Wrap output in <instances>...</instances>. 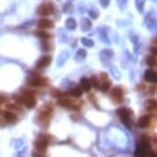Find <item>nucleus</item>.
<instances>
[{"label":"nucleus","mask_w":157,"mask_h":157,"mask_svg":"<svg viewBox=\"0 0 157 157\" xmlns=\"http://www.w3.org/2000/svg\"><path fill=\"white\" fill-rule=\"evenodd\" d=\"M51 141V136H48V135H39V139H37L35 141V147H36V150L39 151V152H46L47 150V145L48 142Z\"/></svg>","instance_id":"obj_2"},{"label":"nucleus","mask_w":157,"mask_h":157,"mask_svg":"<svg viewBox=\"0 0 157 157\" xmlns=\"http://www.w3.org/2000/svg\"><path fill=\"white\" fill-rule=\"evenodd\" d=\"M99 80H102V82H105V80H108V74L106 73H102L100 74V77L98 78Z\"/></svg>","instance_id":"obj_29"},{"label":"nucleus","mask_w":157,"mask_h":157,"mask_svg":"<svg viewBox=\"0 0 157 157\" xmlns=\"http://www.w3.org/2000/svg\"><path fill=\"white\" fill-rule=\"evenodd\" d=\"M145 106H146L147 110H155L157 108V103L155 99H148L146 103H145Z\"/></svg>","instance_id":"obj_18"},{"label":"nucleus","mask_w":157,"mask_h":157,"mask_svg":"<svg viewBox=\"0 0 157 157\" xmlns=\"http://www.w3.org/2000/svg\"><path fill=\"white\" fill-rule=\"evenodd\" d=\"M85 56H87V52H85V50H79V51L77 52L76 58H77V59H83Z\"/></svg>","instance_id":"obj_25"},{"label":"nucleus","mask_w":157,"mask_h":157,"mask_svg":"<svg viewBox=\"0 0 157 157\" xmlns=\"http://www.w3.org/2000/svg\"><path fill=\"white\" fill-rule=\"evenodd\" d=\"M7 96L5 94H0V104H4V103H6L7 102Z\"/></svg>","instance_id":"obj_28"},{"label":"nucleus","mask_w":157,"mask_h":157,"mask_svg":"<svg viewBox=\"0 0 157 157\" xmlns=\"http://www.w3.org/2000/svg\"><path fill=\"white\" fill-rule=\"evenodd\" d=\"M145 80L150 82V83H156L157 82V73L154 69H147L145 72Z\"/></svg>","instance_id":"obj_11"},{"label":"nucleus","mask_w":157,"mask_h":157,"mask_svg":"<svg viewBox=\"0 0 157 157\" xmlns=\"http://www.w3.org/2000/svg\"><path fill=\"white\" fill-rule=\"evenodd\" d=\"M148 152H150V144H148L146 136H142L140 142H137V146L135 150V156L136 157H147Z\"/></svg>","instance_id":"obj_1"},{"label":"nucleus","mask_w":157,"mask_h":157,"mask_svg":"<svg viewBox=\"0 0 157 157\" xmlns=\"http://www.w3.org/2000/svg\"><path fill=\"white\" fill-rule=\"evenodd\" d=\"M150 121H151V116L150 115H142L140 119H139V126L141 129H145L150 125Z\"/></svg>","instance_id":"obj_13"},{"label":"nucleus","mask_w":157,"mask_h":157,"mask_svg":"<svg viewBox=\"0 0 157 157\" xmlns=\"http://www.w3.org/2000/svg\"><path fill=\"white\" fill-rule=\"evenodd\" d=\"M82 93H83V90H82L80 87H76L73 88L71 92H67L65 93V95H74V96H82Z\"/></svg>","instance_id":"obj_17"},{"label":"nucleus","mask_w":157,"mask_h":157,"mask_svg":"<svg viewBox=\"0 0 157 157\" xmlns=\"http://www.w3.org/2000/svg\"><path fill=\"white\" fill-rule=\"evenodd\" d=\"M66 27L69 29V30H76V27H77V22H76V20H74V19H72V17L67 19V21H66Z\"/></svg>","instance_id":"obj_19"},{"label":"nucleus","mask_w":157,"mask_h":157,"mask_svg":"<svg viewBox=\"0 0 157 157\" xmlns=\"http://www.w3.org/2000/svg\"><path fill=\"white\" fill-rule=\"evenodd\" d=\"M41 16H47V15H51L55 13V5L52 3H45L41 6H39V10H37Z\"/></svg>","instance_id":"obj_6"},{"label":"nucleus","mask_w":157,"mask_h":157,"mask_svg":"<svg viewBox=\"0 0 157 157\" xmlns=\"http://www.w3.org/2000/svg\"><path fill=\"white\" fill-rule=\"evenodd\" d=\"M146 63L150 67H155L156 66V56H148L146 58Z\"/></svg>","instance_id":"obj_22"},{"label":"nucleus","mask_w":157,"mask_h":157,"mask_svg":"<svg viewBox=\"0 0 157 157\" xmlns=\"http://www.w3.org/2000/svg\"><path fill=\"white\" fill-rule=\"evenodd\" d=\"M7 109H9V111H11V113H14V111H21V108L16 105V104H9Z\"/></svg>","instance_id":"obj_23"},{"label":"nucleus","mask_w":157,"mask_h":157,"mask_svg":"<svg viewBox=\"0 0 157 157\" xmlns=\"http://www.w3.org/2000/svg\"><path fill=\"white\" fill-rule=\"evenodd\" d=\"M72 4H71V3H68V4H66V5H65V10H63V11H65V13H69V10L71 11H72Z\"/></svg>","instance_id":"obj_27"},{"label":"nucleus","mask_w":157,"mask_h":157,"mask_svg":"<svg viewBox=\"0 0 157 157\" xmlns=\"http://www.w3.org/2000/svg\"><path fill=\"white\" fill-rule=\"evenodd\" d=\"M89 14H90V15H92V16L94 17V19H96V17H98V14H96L95 11H90V13H89Z\"/></svg>","instance_id":"obj_31"},{"label":"nucleus","mask_w":157,"mask_h":157,"mask_svg":"<svg viewBox=\"0 0 157 157\" xmlns=\"http://www.w3.org/2000/svg\"><path fill=\"white\" fill-rule=\"evenodd\" d=\"M82 43L84 45V46H87V47H92L93 45H94V42H93L92 40H88V39H82Z\"/></svg>","instance_id":"obj_26"},{"label":"nucleus","mask_w":157,"mask_h":157,"mask_svg":"<svg viewBox=\"0 0 157 157\" xmlns=\"http://www.w3.org/2000/svg\"><path fill=\"white\" fill-rule=\"evenodd\" d=\"M137 89H139V90H144V85L142 84H139V85H137Z\"/></svg>","instance_id":"obj_34"},{"label":"nucleus","mask_w":157,"mask_h":157,"mask_svg":"<svg viewBox=\"0 0 157 157\" xmlns=\"http://www.w3.org/2000/svg\"><path fill=\"white\" fill-rule=\"evenodd\" d=\"M110 87H111V82L108 79L105 82H102V84H100V87H99V90H102L103 93H108L110 90Z\"/></svg>","instance_id":"obj_16"},{"label":"nucleus","mask_w":157,"mask_h":157,"mask_svg":"<svg viewBox=\"0 0 157 157\" xmlns=\"http://www.w3.org/2000/svg\"><path fill=\"white\" fill-rule=\"evenodd\" d=\"M27 83H29V85H31V87H43V85L47 84V79L40 77V76H35V77L27 78Z\"/></svg>","instance_id":"obj_7"},{"label":"nucleus","mask_w":157,"mask_h":157,"mask_svg":"<svg viewBox=\"0 0 157 157\" xmlns=\"http://www.w3.org/2000/svg\"><path fill=\"white\" fill-rule=\"evenodd\" d=\"M52 95L55 96V98H58V99H61L65 96V93H62V92H59V90H56V89H53L52 90Z\"/></svg>","instance_id":"obj_24"},{"label":"nucleus","mask_w":157,"mask_h":157,"mask_svg":"<svg viewBox=\"0 0 157 157\" xmlns=\"http://www.w3.org/2000/svg\"><path fill=\"white\" fill-rule=\"evenodd\" d=\"M151 157H157V156H156V154H155V152H152V154H151Z\"/></svg>","instance_id":"obj_35"},{"label":"nucleus","mask_w":157,"mask_h":157,"mask_svg":"<svg viewBox=\"0 0 157 157\" xmlns=\"http://www.w3.org/2000/svg\"><path fill=\"white\" fill-rule=\"evenodd\" d=\"M116 114L119 115V118L121 119V121L124 122L129 129L131 128V120H130V116H131L132 113L128 109V108H119V109L116 110Z\"/></svg>","instance_id":"obj_3"},{"label":"nucleus","mask_w":157,"mask_h":157,"mask_svg":"<svg viewBox=\"0 0 157 157\" xmlns=\"http://www.w3.org/2000/svg\"><path fill=\"white\" fill-rule=\"evenodd\" d=\"M82 25H83V30H84V31H88V30L92 27V22L89 21L88 19H83V20H82Z\"/></svg>","instance_id":"obj_21"},{"label":"nucleus","mask_w":157,"mask_h":157,"mask_svg":"<svg viewBox=\"0 0 157 157\" xmlns=\"http://www.w3.org/2000/svg\"><path fill=\"white\" fill-rule=\"evenodd\" d=\"M156 48H157L156 46H154V47L151 48V52H152V53H154V56H156V53H157V50H156Z\"/></svg>","instance_id":"obj_32"},{"label":"nucleus","mask_w":157,"mask_h":157,"mask_svg":"<svg viewBox=\"0 0 157 157\" xmlns=\"http://www.w3.org/2000/svg\"><path fill=\"white\" fill-rule=\"evenodd\" d=\"M50 63H51V56H43V57H41L39 61L36 62V68L37 69L45 68V67H47Z\"/></svg>","instance_id":"obj_9"},{"label":"nucleus","mask_w":157,"mask_h":157,"mask_svg":"<svg viewBox=\"0 0 157 157\" xmlns=\"http://www.w3.org/2000/svg\"><path fill=\"white\" fill-rule=\"evenodd\" d=\"M89 82H90V84H92V88L94 87L95 89H99L100 84H99V79H98V77H95V76L90 77V79H89Z\"/></svg>","instance_id":"obj_20"},{"label":"nucleus","mask_w":157,"mask_h":157,"mask_svg":"<svg viewBox=\"0 0 157 157\" xmlns=\"http://www.w3.org/2000/svg\"><path fill=\"white\" fill-rule=\"evenodd\" d=\"M148 90H150V92L152 93V94H155V92H156V87L154 85V87H151V89H148Z\"/></svg>","instance_id":"obj_33"},{"label":"nucleus","mask_w":157,"mask_h":157,"mask_svg":"<svg viewBox=\"0 0 157 157\" xmlns=\"http://www.w3.org/2000/svg\"><path fill=\"white\" fill-rule=\"evenodd\" d=\"M22 104H24L26 108H29V109L35 108L36 104H37V100L35 98V95H33V93L25 92L24 94H22Z\"/></svg>","instance_id":"obj_4"},{"label":"nucleus","mask_w":157,"mask_h":157,"mask_svg":"<svg viewBox=\"0 0 157 157\" xmlns=\"http://www.w3.org/2000/svg\"><path fill=\"white\" fill-rule=\"evenodd\" d=\"M35 35L39 37V39H42V40H50L51 39V35L47 31H45V30H37L35 32Z\"/></svg>","instance_id":"obj_15"},{"label":"nucleus","mask_w":157,"mask_h":157,"mask_svg":"<svg viewBox=\"0 0 157 157\" xmlns=\"http://www.w3.org/2000/svg\"><path fill=\"white\" fill-rule=\"evenodd\" d=\"M57 104L59 106H63V108H66V109H71L72 108V105H73V102L69 98H61V99H58V102H57Z\"/></svg>","instance_id":"obj_12"},{"label":"nucleus","mask_w":157,"mask_h":157,"mask_svg":"<svg viewBox=\"0 0 157 157\" xmlns=\"http://www.w3.org/2000/svg\"><path fill=\"white\" fill-rule=\"evenodd\" d=\"M100 3H102V5L104 7H106L108 5H109V0H100Z\"/></svg>","instance_id":"obj_30"},{"label":"nucleus","mask_w":157,"mask_h":157,"mask_svg":"<svg viewBox=\"0 0 157 157\" xmlns=\"http://www.w3.org/2000/svg\"><path fill=\"white\" fill-rule=\"evenodd\" d=\"M80 88H82V90H84V92H90L92 84H90V82H89L88 78L84 77L80 79Z\"/></svg>","instance_id":"obj_14"},{"label":"nucleus","mask_w":157,"mask_h":157,"mask_svg":"<svg viewBox=\"0 0 157 157\" xmlns=\"http://www.w3.org/2000/svg\"><path fill=\"white\" fill-rule=\"evenodd\" d=\"M55 26V22L50 20V19H40L39 22H37V27L40 30H48V29H52Z\"/></svg>","instance_id":"obj_8"},{"label":"nucleus","mask_w":157,"mask_h":157,"mask_svg":"<svg viewBox=\"0 0 157 157\" xmlns=\"http://www.w3.org/2000/svg\"><path fill=\"white\" fill-rule=\"evenodd\" d=\"M3 116H4V119H5V121L9 122V124H15V122L17 121L16 114H15V113H11V111H9V110L4 111V113H3Z\"/></svg>","instance_id":"obj_10"},{"label":"nucleus","mask_w":157,"mask_h":157,"mask_svg":"<svg viewBox=\"0 0 157 157\" xmlns=\"http://www.w3.org/2000/svg\"><path fill=\"white\" fill-rule=\"evenodd\" d=\"M111 99L115 104H120L124 102V90L121 89V87H114L110 90Z\"/></svg>","instance_id":"obj_5"}]
</instances>
